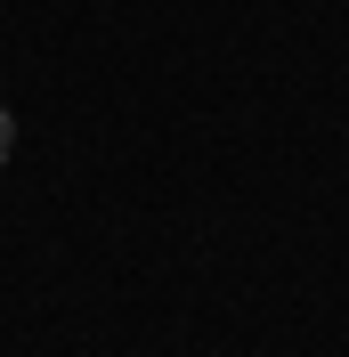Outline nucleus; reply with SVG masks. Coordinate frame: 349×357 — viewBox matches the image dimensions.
<instances>
[{
	"mask_svg": "<svg viewBox=\"0 0 349 357\" xmlns=\"http://www.w3.org/2000/svg\"><path fill=\"white\" fill-rule=\"evenodd\" d=\"M8 155H17V122H8V106H0V171H8Z\"/></svg>",
	"mask_w": 349,
	"mask_h": 357,
	"instance_id": "1",
	"label": "nucleus"
}]
</instances>
